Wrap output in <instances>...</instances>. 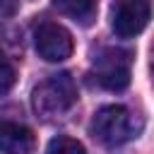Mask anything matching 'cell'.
<instances>
[{"label": "cell", "mask_w": 154, "mask_h": 154, "mask_svg": "<svg viewBox=\"0 0 154 154\" xmlns=\"http://www.w3.org/2000/svg\"><path fill=\"white\" fill-rule=\"evenodd\" d=\"M17 12V0H0V19H7Z\"/></svg>", "instance_id": "30bf717a"}, {"label": "cell", "mask_w": 154, "mask_h": 154, "mask_svg": "<svg viewBox=\"0 0 154 154\" xmlns=\"http://www.w3.org/2000/svg\"><path fill=\"white\" fill-rule=\"evenodd\" d=\"M77 103V84L70 72H55L31 91V108L41 120H55Z\"/></svg>", "instance_id": "6da1fadb"}, {"label": "cell", "mask_w": 154, "mask_h": 154, "mask_svg": "<svg viewBox=\"0 0 154 154\" xmlns=\"http://www.w3.org/2000/svg\"><path fill=\"white\" fill-rule=\"evenodd\" d=\"M14 82H17V70H14V65H12L7 58L0 55V94H7V91L14 87Z\"/></svg>", "instance_id": "9c48e42d"}, {"label": "cell", "mask_w": 154, "mask_h": 154, "mask_svg": "<svg viewBox=\"0 0 154 154\" xmlns=\"http://www.w3.org/2000/svg\"><path fill=\"white\" fill-rule=\"evenodd\" d=\"M130 72H132V53L125 48H103L99 51V55H94L91 77L101 89L123 91L130 84Z\"/></svg>", "instance_id": "3957f363"}, {"label": "cell", "mask_w": 154, "mask_h": 154, "mask_svg": "<svg viewBox=\"0 0 154 154\" xmlns=\"http://www.w3.org/2000/svg\"><path fill=\"white\" fill-rule=\"evenodd\" d=\"M142 130V123L137 116H132L125 106H103L94 113L91 123H89V132L96 142H101L103 147H118L130 142L132 137H137Z\"/></svg>", "instance_id": "7a4b0ae2"}, {"label": "cell", "mask_w": 154, "mask_h": 154, "mask_svg": "<svg viewBox=\"0 0 154 154\" xmlns=\"http://www.w3.org/2000/svg\"><path fill=\"white\" fill-rule=\"evenodd\" d=\"M46 154H87L82 142H77L75 137H67V135H58L48 142L46 147Z\"/></svg>", "instance_id": "ba28073f"}, {"label": "cell", "mask_w": 154, "mask_h": 154, "mask_svg": "<svg viewBox=\"0 0 154 154\" xmlns=\"http://www.w3.org/2000/svg\"><path fill=\"white\" fill-rule=\"evenodd\" d=\"M34 48L43 60L63 63L72 55L75 43H72V34L65 26H60L55 22H43L34 31Z\"/></svg>", "instance_id": "277c9868"}, {"label": "cell", "mask_w": 154, "mask_h": 154, "mask_svg": "<svg viewBox=\"0 0 154 154\" xmlns=\"http://www.w3.org/2000/svg\"><path fill=\"white\" fill-rule=\"evenodd\" d=\"M53 5L82 26H89L96 17V0H53Z\"/></svg>", "instance_id": "52a82bcc"}, {"label": "cell", "mask_w": 154, "mask_h": 154, "mask_svg": "<svg viewBox=\"0 0 154 154\" xmlns=\"http://www.w3.org/2000/svg\"><path fill=\"white\" fill-rule=\"evenodd\" d=\"M149 14H152L149 0H118V5L113 7L111 26L120 38H132L140 31H144V26L149 24Z\"/></svg>", "instance_id": "5b68a950"}, {"label": "cell", "mask_w": 154, "mask_h": 154, "mask_svg": "<svg viewBox=\"0 0 154 154\" xmlns=\"http://www.w3.org/2000/svg\"><path fill=\"white\" fill-rule=\"evenodd\" d=\"M34 149V132L17 120H0V152L29 154Z\"/></svg>", "instance_id": "8992f818"}]
</instances>
